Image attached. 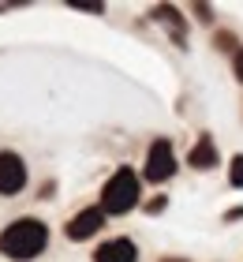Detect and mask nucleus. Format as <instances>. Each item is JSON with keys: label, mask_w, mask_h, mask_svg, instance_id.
Instances as JSON below:
<instances>
[{"label": "nucleus", "mask_w": 243, "mask_h": 262, "mask_svg": "<svg viewBox=\"0 0 243 262\" xmlns=\"http://www.w3.org/2000/svg\"><path fill=\"white\" fill-rule=\"evenodd\" d=\"M217 49H236V38L232 34H217Z\"/></svg>", "instance_id": "10"}, {"label": "nucleus", "mask_w": 243, "mask_h": 262, "mask_svg": "<svg viewBox=\"0 0 243 262\" xmlns=\"http://www.w3.org/2000/svg\"><path fill=\"white\" fill-rule=\"evenodd\" d=\"M27 184V165L19 154H0V195H15Z\"/></svg>", "instance_id": "4"}, {"label": "nucleus", "mask_w": 243, "mask_h": 262, "mask_svg": "<svg viewBox=\"0 0 243 262\" xmlns=\"http://www.w3.org/2000/svg\"><path fill=\"white\" fill-rule=\"evenodd\" d=\"M191 165H194V169H217V165H221V161H217V146H213V139L210 135H198V142H194V146H191V158H187Z\"/></svg>", "instance_id": "7"}, {"label": "nucleus", "mask_w": 243, "mask_h": 262, "mask_svg": "<svg viewBox=\"0 0 243 262\" xmlns=\"http://www.w3.org/2000/svg\"><path fill=\"white\" fill-rule=\"evenodd\" d=\"M71 8H82V11H105V4H97V0H68Z\"/></svg>", "instance_id": "9"}, {"label": "nucleus", "mask_w": 243, "mask_h": 262, "mask_svg": "<svg viewBox=\"0 0 243 262\" xmlns=\"http://www.w3.org/2000/svg\"><path fill=\"white\" fill-rule=\"evenodd\" d=\"M232 71H236V79L243 82V49H236V60H232Z\"/></svg>", "instance_id": "12"}, {"label": "nucleus", "mask_w": 243, "mask_h": 262, "mask_svg": "<svg viewBox=\"0 0 243 262\" xmlns=\"http://www.w3.org/2000/svg\"><path fill=\"white\" fill-rule=\"evenodd\" d=\"M194 15H198L202 23H213V15H210V4H194Z\"/></svg>", "instance_id": "11"}, {"label": "nucleus", "mask_w": 243, "mask_h": 262, "mask_svg": "<svg viewBox=\"0 0 243 262\" xmlns=\"http://www.w3.org/2000/svg\"><path fill=\"white\" fill-rule=\"evenodd\" d=\"M139 176L131 172V169H116L113 172V180L105 184V191H101V210L105 213H127V210H135L139 206Z\"/></svg>", "instance_id": "2"}, {"label": "nucleus", "mask_w": 243, "mask_h": 262, "mask_svg": "<svg viewBox=\"0 0 243 262\" xmlns=\"http://www.w3.org/2000/svg\"><path fill=\"white\" fill-rule=\"evenodd\" d=\"M172 172H176V154H172V142H168V139H157L153 146H150V154H146V180L165 184Z\"/></svg>", "instance_id": "3"}, {"label": "nucleus", "mask_w": 243, "mask_h": 262, "mask_svg": "<svg viewBox=\"0 0 243 262\" xmlns=\"http://www.w3.org/2000/svg\"><path fill=\"white\" fill-rule=\"evenodd\" d=\"M94 262H139V247L131 240H108L94 251Z\"/></svg>", "instance_id": "6"}, {"label": "nucleus", "mask_w": 243, "mask_h": 262, "mask_svg": "<svg viewBox=\"0 0 243 262\" xmlns=\"http://www.w3.org/2000/svg\"><path fill=\"white\" fill-rule=\"evenodd\" d=\"M161 262H187V258H161Z\"/></svg>", "instance_id": "13"}, {"label": "nucleus", "mask_w": 243, "mask_h": 262, "mask_svg": "<svg viewBox=\"0 0 243 262\" xmlns=\"http://www.w3.org/2000/svg\"><path fill=\"white\" fill-rule=\"evenodd\" d=\"M228 180H232V187H243V154L232 158V172H228Z\"/></svg>", "instance_id": "8"}, {"label": "nucleus", "mask_w": 243, "mask_h": 262, "mask_svg": "<svg viewBox=\"0 0 243 262\" xmlns=\"http://www.w3.org/2000/svg\"><path fill=\"white\" fill-rule=\"evenodd\" d=\"M105 225V210L101 206H90V210H82V213H75V217L68 221V240H90V236L97 232Z\"/></svg>", "instance_id": "5"}, {"label": "nucleus", "mask_w": 243, "mask_h": 262, "mask_svg": "<svg viewBox=\"0 0 243 262\" xmlns=\"http://www.w3.org/2000/svg\"><path fill=\"white\" fill-rule=\"evenodd\" d=\"M49 244V229L38 221V217H19L11 221L4 232H0V255L15 258V262H30L45 251Z\"/></svg>", "instance_id": "1"}]
</instances>
